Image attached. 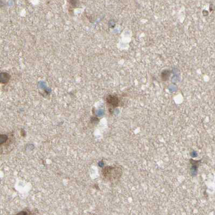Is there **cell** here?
I'll return each instance as SVG.
<instances>
[{
	"mask_svg": "<svg viewBox=\"0 0 215 215\" xmlns=\"http://www.w3.org/2000/svg\"><path fill=\"white\" fill-rule=\"evenodd\" d=\"M122 174V169L117 166H107L102 170V174L105 179L111 182H115L119 181Z\"/></svg>",
	"mask_w": 215,
	"mask_h": 215,
	"instance_id": "1",
	"label": "cell"
},
{
	"mask_svg": "<svg viewBox=\"0 0 215 215\" xmlns=\"http://www.w3.org/2000/svg\"><path fill=\"white\" fill-rule=\"evenodd\" d=\"M106 102L110 107V111H111L119 106L120 101L117 95L110 94L106 98Z\"/></svg>",
	"mask_w": 215,
	"mask_h": 215,
	"instance_id": "2",
	"label": "cell"
},
{
	"mask_svg": "<svg viewBox=\"0 0 215 215\" xmlns=\"http://www.w3.org/2000/svg\"><path fill=\"white\" fill-rule=\"evenodd\" d=\"M10 78V76L9 74L6 72H1L0 74V81L1 83L6 84L8 83Z\"/></svg>",
	"mask_w": 215,
	"mask_h": 215,
	"instance_id": "3",
	"label": "cell"
},
{
	"mask_svg": "<svg viewBox=\"0 0 215 215\" xmlns=\"http://www.w3.org/2000/svg\"><path fill=\"white\" fill-rule=\"evenodd\" d=\"M171 74V71L169 70H165L162 72L161 73V78L162 81H168L169 78L170 77V75Z\"/></svg>",
	"mask_w": 215,
	"mask_h": 215,
	"instance_id": "4",
	"label": "cell"
},
{
	"mask_svg": "<svg viewBox=\"0 0 215 215\" xmlns=\"http://www.w3.org/2000/svg\"><path fill=\"white\" fill-rule=\"evenodd\" d=\"M69 3L72 8H77L79 5V0H69Z\"/></svg>",
	"mask_w": 215,
	"mask_h": 215,
	"instance_id": "5",
	"label": "cell"
},
{
	"mask_svg": "<svg viewBox=\"0 0 215 215\" xmlns=\"http://www.w3.org/2000/svg\"><path fill=\"white\" fill-rule=\"evenodd\" d=\"M8 140V137L7 135L4 134H1L0 135V142H1V146L2 144H4V143L7 142Z\"/></svg>",
	"mask_w": 215,
	"mask_h": 215,
	"instance_id": "6",
	"label": "cell"
}]
</instances>
